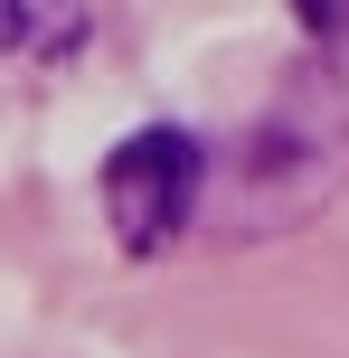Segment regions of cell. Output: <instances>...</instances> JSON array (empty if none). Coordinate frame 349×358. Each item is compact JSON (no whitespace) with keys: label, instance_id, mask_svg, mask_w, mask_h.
Wrapping results in <instances>:
<instances>
[{"label":"cell","instance_id":"6da1fadb","mask_svg":"<svg viewBox=\"0 0 349 358\" xmlns=\"http://www.w3.org/2000/svg\"><path fill=\"white\" fill-rule=\"evenodd\" d=\"M199 189H208V151L189 142L180 123H151V132H132V142H113L104 217H113V236H123V255H161L170 236L189 227Z\"/></svg>","mask_w":349,"mask_h":358},{"label":"cell","instance_id":"7a4b0ae2","mask_svg":"<svg viewBox=\"0 0 349 358\" xmlns=\"http://www.w3.org/2000/svg\"><path fill=\"white\" fill-rule=\"evenodd\" d=\"M0 48L10 57H76L85 48V0H0Z\"/></svg>","mask_w":349,"mask_h":358}]
</instances>
